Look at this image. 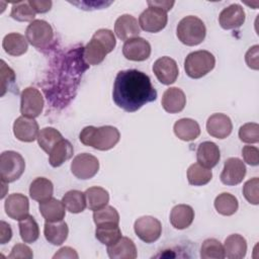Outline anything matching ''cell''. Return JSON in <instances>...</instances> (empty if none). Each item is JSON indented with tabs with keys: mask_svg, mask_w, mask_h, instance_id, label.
Listing matches in <instances>:
<instances>
[{
	"mask_svg": "<svg viewBox=\"0 0 259 259\" xmlns=\"http://www.w3.org/2000/svg\"><path fill=\"white\" fill-rule=\"evenodd\" d=\"M114 103L126 112H135L157 99V91L148 75L136 69L119 71L112 91Z\"/></svg>",
	"mask_w": 259,
	"mask_h": 259,
	"instance_id": "cell-1",
	"label": "cell"
},
{
	"mask_svg": "<svg viewBox=\"0 0 259 259\" xmlns=\"http://www.w3.org/2000/svg\"><path fill=\"white\" fill-rule=\"evenodd\" d=\"M116 40L113 32L106 28H100L94 32L91 40L85 46L83 57L87 64L98 65L113 51Z\"/></svg>",
	"mask_w": 259,
	"mask_h": 259,
	"instance_id": "cell-2",
	"label": "cell"
},
{
	"mask_svg": "<svg viewBox=\"0 0 259 259\" xmlns=\"http://www.w3.org/2000/svg\"><path fill=\"white\" fill-rule=\"evenodd\" d=\"M119 138L120 134L118 130L112 125H103L100 127L89 125L84 127L79 135V139L83 145L99 151L112 149L118 143Z\"/></svg>",
	"mask_w": 259,
	"mask_h": 259,
	"instance_id": "cell-3",
	"label": "cell"
},
{
	"mask_svg": "<svg viewBox=\"0 0 259 259\" xmlns=\"http://www.w3.org/2000/svg\"><path fill=\"white\" fill-rule=\"evenodd\" d=\"M176 34L182 44L193 47L203 41L206 34V28L200 18L189 15L179 21L176 28Z\"/></svg>",
	"mask_w": 259,
	"mask_h": 259,
	"instance_id": "cell-4",
	"label": "cell"
},
{
	"mask_svg": "<svg viewBox=\"0 0 259 259\" xmlns=\"http://www.w3.org/2000/svg\"><path fill=\"white\" fill-rule=\"evenodd\" d=\"M215 65L213 55L204 50L190 53L184 61V70L192 79H199L209 73Z\"/></svg>",
	"mask_w": 259,
	"mask_h": 259,
	"instance_id": "cell-5",
	"label": "cell"
},
{
	"mask_svg": "<svg viewBox=\"0 0 259 259\" xmlns=\"http://www.w3.org/2000/svg\"><path fill=\"white\" fill-rule=\"evenodd\" d=\"M25 162L23 157L14 151H5L0 156L1 180L9 183L17 180L24 172Z\"/></svg>",
	"mask_w": 259,
	"mask_h": 259,
	"instance_id": "cell-6",
	"label": "cell"
},
{
	"mask_svg": "<svg viewBox=\"0 0 259 259\" xmlns=\"http://www.w3.org/2000/svg\"><path fill=\"white\" fill-rule=\"evenodd\" d=\"M25 37L31 46L37 49H44L52 42L54 31L49 22L42 19H35L26 27Z\"/></svg>",
	"mask_w": 259,
	"mask_h": 259,
	"instance_id": "cell-7",
	"label": "cell"
},
{
	"mask_svg": "<svg viewBox=\"0 0 259 259\" xmlns=\"http://www.w3.org/2000/svg\"><path fill=\"white\" fill-rule=\"evenodd\" d=\"M168 21L167 12L156 6H149L139 17L141 28L147 32H159L165 28Z\"/></svg>",
	"mask_w": 259,
	"mask_h": 259,
	"instance_id": "cell-8",
	"label": "cell"
},
{
	"mask_svg": "<svg viewBox=\"0 0 259 259\" xmlns=\"http://www.w3.org/2000/svg\"><path fill=\"white\" fill-rule=\"evenodd\" d=\"M44 108V97L36 88L27 87L20 95V112L23 116L34 118L38 116Z\"/></svg>",
	"mask_w": 259,
	"mask_h": 259,
	"instance_id": "cell-9",
	"label": "cell"
},
{
	"mask_svg": "<svg viewBox=\"0 0 259 259\" xmlns=\"http://www.w3.org/2000/svg\"><path fill=\"white\" fill-rule=\"evenodd\" d=\"M99 170V161L88 153L77 155L71 163V171L78 179L86 180L94 177Z\"/></svg>",
	"mask_w": 259,
	"mask_h": 259,
	"instance_id": "cell-10",
	"label": "cell"
},
{
	"mask_svg": "<svg viewBox=\"0 0 259 259\" xmlns=\"http://www.w3.org/2000/svg\"><path fill=\"white\" fill-rule=\"evenodd\" d=\"M136 235L145 243H154L162 234V225L160 221L151 215L139 218L134 225Z\"/></svg>",
	"mask_w": 259,
	"mask_h": 259,
	"instance_id": "cell-11",
	"label": "cell"
},
{
	"mask_svg": "<svg viewBox=\"0 0 259 259\" xmlns=\"http://www.w3.org/2000/svg\"><path fill=\"white\" fill-rule=\"evenodd\" d=\"M246 175V166L239 158H229L225 161L221 173V181L226 185H237L241 183Z\"/></svg>",
	"mask_w": 259,
	"mask_h": 259,
	"instance_id": "cell-12",
	"label": "cell"
},
{
	"mask_svg": "<svg viewBox=\"0 0 259 259\" xmlns=\"http://www.w3.org/2000/svg\"><path fill=\"white\" fill-rule=\"evenodd\" d=\"M153 72L164 85L174 83L179 74L177 63L170 57H162L156 60L153 65Z\"/></svg>",
	"mask_w": 259,
	"mask_h": 259,
	"instance_id": "cell-13",
	"label": "cell"
},
{
	"mask_svg": "<svg viewBox=\"0 0 259 259\" xmlns=\"http://www.w3.org/2000/svg\"><path fill=\"white\" fill-rule=\"evenodd\" d=\"M122 54L125 59L130 61H145L151 55V46L149 41L143 37H134L124 41L122 46Z\"/></svg>",
	"mask_w": 259,
	"mask_h": 259,
	"instance_id": "cell-14",
	"label": "cell"
},
{
	"mask_svg": "<svg viewBox=\"0 0 259 259\" xmlns=\"http://www.w3.org/2000/svg\"><path fill=\"white\" fill-rule=\"evenodd\" d=\"M13 134L15 138L21 142L30 143L37 139L39 134L38 123L34 118L19 116L13 123Z\"/></svg>",
	"mask_w": 259,
	"mask_h": 259,
	"instance_id": "cell-15",
	"label": "cell"
},
{
	"mask_svg": "<svg viewBox=\"0 0 259 259\" xmlns=\"http://www.w3.org/2000/svg\"><path fill=\"white\" fill-rule=\"evenodd\" d=\"M4 208L10 219L20 221L29 215L28 198L21 193L10 194L5 200Z\"/></svg>",
	"mask_w": 259,
	"mask_h": 259,
	"instance_id": "cell-16",
	"label": "cell"
},
{
	"mask_svg": "<svg viewBox=\"0 0 259 259\" xmlns=\"http://www.w3.org/2000/svg\"><path fill=\"white\" fill-rule=\"evenodd\" d=\"M233 130L231 118L224 113H213L207 118L206 131L208 135L217 139H226Z\"/></svg>",
	"mask_w": 259,
	"mask_h": 259,
	"instance_id": "cell-17",
	"label": "cell"
},
{
	"mask_svg": "<svg viewBox=\"0 0 259 259\" xmlns=\"http://www.w3.org/2000/svg\"><path fill=\"white\" fill-rule=\"evenodd\" d=\"M245 22V11L239 4H231L224 8L219 16V23L224 29H235Z\"/></svg>",
	"mask_w": 259,
	"mask_h": 259,
	"instance_id": "cell-18",
	"label": "cell"
},
{
	"mask_svg": "<svg viewBox=\"0 0 259 259\" xmlns=\"http://www.w3.org/2000/svg\"><path fill=\"white\" fill-rule=\"evenodd\" d=\"M114 32L119 39L127 40L138 37L141 32V27L136 17L131 14H123L115 20Z\"/></svg>",
	"mask_w": 259,
	"mask_h": 259,
	"instance_id": "cell-19",
	"label": "cell"
},
{
	"mask_svg": "<svg viewBox=\"0 0 259 259\" xmlns=\"http://www.w3.org/2000/svg\"><path fill=\"white\" fill-rule=\"evenodd\" d=\"M161 103L164 110L168 113H178L184 109L186 97L180 88L170 87L163 93Z\"/></svg>",
	"mask_w": 259,
	"mask_h": 259,
	"instance_id": "cell-20",
	"label": "cell"
},
{
	"mask_svg": "<svg viewBox=\"0 0 259 259\" xmlns=\"http://www.w3.org/2000/svg\"><path fill=\"white\" fill-rule=\"evenodd\" d=\"M107 254L111 259H135L138 255L135 243L127 237H121L114 244L107 246Z\"/></svg>",
	"mask_w": 259,
	"mask_h": 259,
	"instance_id": "cell-21",
	"label": "cell"
},
{
	"mask_svg": "<svg viewBox=\"0 0 259 259\" xmlns=\"http://www.w3.org/2000/svg\"><path fill=\"white\" fill-rule=\"evenodd\" d=\"M221 158L220 149L213 142H203L201 143L196 151L197 163L205 168L211 169L214 167Z\"/></svg>",
	"mask_w": 259,
	"mask_h": 259,
	"instance_id": "cell-22",
	"label": "cell"
},
{
	"mask_svg": "<svg viewBox=\"0 0 259 259\" xmlns=\"http://www.w3.org/2000/svg\"><path fill=\"white\" fill-rule=\"evenodd\" d=\"M38 208L46 222L63 221L66 214L64 203L54 197L39 202Z\"/></svg>",
	"mask_w": 259,
	"mask_h": 259,
	"instance_id": "cell-23",
	"label": "cell"
},
{
	"mask_svg": "<svg viewBox=\"0 0 259 259\" xmlns=\"http://www.w3.org/2000/svg\"><path fill=\"white\" fill-rule=\"evenodd\" d=\"M194 220V210L188 204H177L170 212V223L178 230L188 228Z\"/></svg>",
	"mask_w": 259,
	"mask_h": 259,
	"instance_id": "cell-24",
	"label": "cell"
},
{
	"mask_svg": "<svg viewBox=\"0 0 259 259\" xmlns=\"http://www.w3.org/2000/svg\"><path fill=\"white\" fill-rule=\"evenodd\" d=\"M46 240L56 246L62 245L68 237V225L64 221L59 222H46L44 228Z\"/></svg>",
	"mask_w": 259,
	"mask_h": 259,
	"instance_id": "cell-25",
	"label": "cell"
},
{
	"mask_svg": "<svg viewBox=\"0 0 259 259\" xmlns=\"http://www.w3.org/2000/svg\"><path fill=\"white\" fill-rule=\"evenodd\" d=\"M174 134L182 141L190 142L197 139L200 135V126L194 119L180 118L173 126Z\"/></svg>",
	"mask_w": 259,
	"mask_h": 259,
	"instance_id": "cell-26",
	"label": "cell"
},
{
	"mask_svg": "<svg viewBox=\"0 0 259 259\" xmlns=\"http://www.w3.org/2000/svg\"><path fill=\"white\" fill-rule=\"evenodd\" d=\"M225 256L230 259H242L245 257L247 252V242L246 239L239 235H230L224 244Z\"/></svg>",
	"mask_w": 259,
	"mask_h": 259,
	"instance_id": "cell-27",
	"label": "cell"
},
{
	"mask_svg": "<svg viewBox=\"0 0 259 259\" xmlns=\"http://www.w3.org/2000/svg\"><path fill=\"white\" fill-rule=\"evenodd\" d=\"M2 47L8 55L18 57L26 53L28 44L24 35L17 32H11L4 36L2 40Z\"/></svg>",
	"mask_w": 259,
	"mask_h": 259,
	"instance_id": "cell-28",
	"label": "cell"
},
{
	"mask_svg": "<svg viewBox=\"0 0 259 259\" xmlns=\"http://www.w3.org/2000/svg\"><path fill=\"white\" fill-rule=\"evenodd\" d=\"M54 192V185L52 181L45 177L35 178L29 186V195L33 200L38 202L45 201L52 197Z\"/></svg>",
	"mask_w": 259,
	"mask_h": 259,
	"instance_id": "cell-29",
	"label": "cell"
},
{
	"mask_svg": "<svg viewBox=\"0 0 259 259\" xmlns=\"http://www.w3.org/2000/svg\"><path fill=\"white\" fill-rule=\"evenodd\" d=\"M73 154H74V149L72 144L68 140L63 139L53 148V150L49 154L50 155L49 162L51 166L56 168L61 166L67 160L71 159Z\"/></svg>",
	"mask_w": 259,
	"mask_h": 259,
	"instance_id": "cell-30",
	"label": "cell"
},
{
	"mask_svg": "<svg viewBox=\"0 0 259 259\" xmlns=\"http://www.w3.org/2000/svg\"><path fill=\"white\" fill-rule=\"evenodd\" d=\"M84 193L86 197L87 207L93 211L107 205L109 201V194L107 190L99 186H92L86 189Z\"/></svg>",
	"mask_w": 259,
	"mask_h": 259,
	"instance_id": "cell-31",
	"label": "cell"
},
{
	"mask_svg": "<svg viewBox=\"0 0 259 259\" xmlns=\"http://www.w3.org/2000/svg\"><path fill=\"white\" fill-rule=\"evenodd\" d=\"M95 237L103 245L109 246L121 238V231L116 224H103L96 226Z\"/></svg>",
	"mask_w": 259,
	"mask_h": 259,
	"instance_id": "cell-32",
	"label": "cell"
},
{
	"mask_svg": "<svg viewBox=\"0 0 259 259\" xmlns=\"http://www.w3.org/2000/svg\"><path fill=\"white\" fill-rule=\"evenodd\" d=\"M214 208L220 214L223 215H232L234 214L239 207L238 199L235 195L229 192H223L219 194L214 199Z\"/></svg>",
	"mask_w": 259,
	"mask_h": 259,
	"instance_id": "cell-33",
	"label": "cell"
},
{
	"mask_svg": "<svg viewBox=\"0 0 259 259\" xmlns=\"http://www.w3.org/2000/svg\"><path fill=\"white\" fill-rule=\"evenodd\" d=\"M212 178L211 170L203 167L199 163H194L189 166L187 170V180L189 184L194 186H201L207 184Z\"/></svg>",
	"mask_w": 259,
	"mask_h": 259,
	"instance_id": "cell-34",
	"label": "cell"
},
{
	"mask_svg": "<svg viewBox=\"0 0 259 259\" xmlns=\"http://www.w3.org/2000/svg\"><path fill=\"white\" fill-rule=\"evenodd\" d=\"M62 202L66 209L72 213L82 212L87 206L85 193L79 190H70L66 192L62 198Z\"/></svg>",
	"mask_w": 259,
	"mask_h": 259,
	"instance_id": "cell-35",
	"label": "cell"
},
{
	"mask_svg": "<svg viewBox=\"0 0 259 259\" xmlns=\"http://www.w3.org/2000/svg\"><path fill=\"white\" fill-rule=\"evenodd\" d=\"M19 234L24 243H33L39 237V228L34 218L27 215L19 221Z\"/></svg>",
	"mask_w": 259,
	"mask_h": 259,
	"instance_id": "cell-36",
	"label": "cell"
},
{
	"mask_svg": "<svg viewBox=\"0 0 259 259\" xmlns=\"http://www.w3.org/2000/svg\"><path fill=\"white\" fill-rule=\"evenodd\" d=\"M63 140V136L61 133L56 130L55 127H44L40 130L38 137H37V142L39 147L48 154L51 153L53 148Z\"/></svg>",
	"mask_w": 259,
	"mask_h": 259,
	"instance_id": "cell-37",
	"label": "cell"
},
{
	"mask_svg": "<svg viewBox=\"0 0 259 259\" xmlns=\"http://www.w3.org/2000/svg\"><path fill=\"white\" fill-rule=\"evenodd\" d=\"M200 257L202 259H223L226 257L224 246L217 239H206L201 245Z\"/></svg>",
	"mask_w": 259,
	"mask_h": 259,
	"instance_id": "cell-38",
	"label": "cell"
},
{
	"mask_svg": "<svg viewBox=\"0 0 259 259\" xmlns=\"http://www.w3.org/2000/svg\"><path fill=\"white\" fill-rule=\"evenodd\" d=\"M10 16L13 19L21 22L33 21L35 17V11L32 9L28 1H18L13 3Z\"/></svg>",
	"mask_w": 259,
	"mask_h": 259,
	"instance_id": "cell-39",
	"label": "cell"
},
{
	"mask_svg": "<svg viewBox=\"0 0 259 259\" xmlns=\"http://www.w3.org/2000/svg\"><path fill=\"white\" fill-rule=\"evenodd\" d=\"M93 221L96 226L103 224H119V214L117 210L110 205H105L102 208L94 210Z\"/></svg>",
	"mask_w": 259,
	"mask_h": 259,
	"instance_id": "cell-40",
	"label": "cell"
},
{
	"mask_svg": "<svg viewBox=\"0 0 259 259\" xmlns=\"http://www.w3.org/2000/svg\"><path fill=\"white\" fill-rule=\"evenodd\" d=\"M239 138L247 144H257L259 142V125L256 122H247L239 130Z\"/></svg>",
	"mask_w": 259,
	"mask_h": 259,
	"instance_id": "cell-41",
	"label": "cell"
},
{
	"mask_svg": "<svg viewBox=\"0 0 259 259\" xmlns=\"http://www.w3.org/2000/svg\"><path fill=\"white\" fill-rule=\"evenodd\" d=\"M258 187H259V179L257 177L251 178L245 182L243 186V194L246 200L252 204L259 203V194H258Z\"/></svg>",
	"mask_w": 259,
	"mask_h": 259,
	"instance_id": "cell-42",
	"label": "cell"
},
{
	"mask_svg": "<svg viewBox=\"0 0 259 259\" xmlns=\"http://www.w3.org/2000/svg\"><path fill=\"white\" fill-rule=\"evenodd\" d=\"M1 96L5 94L7 89L11 84L14 83L15 81V74L14 71L9 68L5 62L2 60L1 61Z\"/></svg>",
	"mask_w": 259,
	"mask_h": 259,
	"instance_id": "cell-43",
	"label": "cell"
},
{
	"mask_svg": "<svg viewBox=\"0 0 259 259\" xmlns=\"http://www.w3.org/2000/svg\"><path fill=\"white\" fill-rule=\"evenodd\" d=\"M33 253L31 249L24 244H16L13 246L11 253L8 255L9 259H31Z\"/></svg>",
	"mask_w": 259,
	"mask_h": 259,
	"instance_id": "cell-44",
	"label": "cell"
},
{
	"mask_svg": "<svg viewBox=\"0 0 259 259\" xmlns=\"http://www.w3.org/2000/svg\"><path fill=\"white\" fill-rule=\"evenodd\" d=\"M242 156L244 161L251 166L259 164V150L254 146H245L242 149Z\"/></svg>",
	"mask_w": 259,
	"mask_h": 259,
	"instance_id": "cell-45",
	"label": "cell"
},
{
	"mask_svg": "<svg viewBox=\"0 0 259 259\" xmlns=\"http://www.w3.org/2000/svg\"><path fill=\"white\" fill-rule=\"evenodd\" d=\"M245 61L249 68L253 70L259 69V46L255 45L251 47L246 55H245Z\"/></svg>",
	"mask_w": 259,
	"mask_h": 259,
	"instance_id": "cell-46",
	"label": "cell"
},
{
	"mask_svg": "<svg viewBox=\"0 0 259 259\" xmlns=\"http://www.w3.org/2000/svg\"><path fill=\"white\" fill-rule=\"evenodd\" d=\"M32 9L35 13H45L48 12L52 7V1H37V0H29L28 1Z\"/></svg>",
	"mask_w": 259,
	"mask_h": 259,
	"instance_id": "cell-47",
	"label": "cell"
},
{
	"mask_svg": "<svg viewBox=\"0 0 259 259\" xmlns=\"http://www.w3.org/2000/svg\"><path fill=\"white\" fill-rule=\"evenodd\" d=\"M12 237V230L9 226L4 221H1L0 223V243L1 244H6L11 240Z\"/></svg>",
	"mask_w": 259,
	"mask_h": 259,
	"instance_id": "cell-48",
	"label": "cell"
},
{
	"mask_svg": "<svg viewBox=\"0 0 259 259\" xmlns=\"http://www.w3.org/2000/svg\"><path fill=\"white\" fill-rule=\"evenodd\" d=\"M78 254L71 247H63L61 248L55 255L54 258H70V259H78Z\"/></svg>",
	"mask_w": 259,
	"mask_h": 259,
	"instance_id": "cell-49",
	"label": "cell"
},
{
	"mask_svg": "<svg viewBox=\"0 0 259 259\" xmlns=\"http://www.w3.org/2000/svg\"><path fill=\"white\" fill-rule=\"evenodd\" d=\"M174 1H148L149 6H156L159 7L166 12H168L174 5Z\"/></svg>",
	"mask_w": 259,
	"mask_h": 259,
	"instance_id": "cell-50",
	"label": "cell"
}]
</instances>
